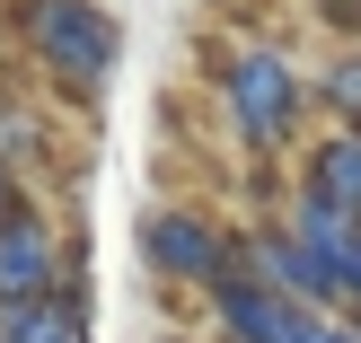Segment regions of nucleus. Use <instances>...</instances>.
<instances>
[{"label": "nucleus", "mask_w": 361, "mask_h": 343, "mask_svg": "<svg viewBox=\"0 0 361 343\" xmlns=\"http://www.w3.org/2000/svg\"><path fill=\"white\" fill-rule=\"evenodd\" d=\"M9 35L44 70V88H62L80 106H97L115 62H123V27L106 0H9Z\"/></svg>", "instance_id": "f03ea898"}, {"label": "nucleus", "mask_w": 361, "mask_h": 343, "mask_svg": "<svg viewBox=\"0 0 361 343\" xmlns=\"http://www.w3.org/2000/svg\"><path fill=\"white\" fill-rule=\"evenodd\" d=\"M317 115L326 123H361V44H344L326 70H317Z\"/></svg>", "instance_id": "9d476101"}, {"label": "nucleus", "mask_w": 361, "mask_h": 343, "mask_svg": "<svg viewBox=\"0 0 361 343\" xmlns=\"http://www.w3.org/2000/svg\"><path fill=\"white\" fill-rule=\"evenodd\" d=\"M0 343H88V308H80V282L44 299H0Z\"/></svg>", "instance_id": "1a4fd4ad"}, {"label": "nucleus", "mask_w": 361, "mask_h": 343, "mask_svg": "<svg viewBox=\"0 0 361 343\" xmlns=\"http://www.w3.org/2000/svg\"><path fill=\"white\" fill-rule=\"evenodd\" d=\"M212 97H221V123L247 158H282L309 141V115H317V70H300L282 44H229L212 62Z\"/></svg>", "instance_id": "f257e3e1"}, {"label": "nucleus", "mask_w": 361, "mask_h": 343, "mask_svg": "<svg viewBox=\"0 0 361 343\" xmlns=\"http://www.w3.org/2000/svg\"><path fill=\"white\" fill-rule=\"evenodd\" d=\"M203 317L212 343H344V308H309L256 273H221L203 291Z\"/></svg>", "instance_id": "20e7f679"}, {"label": "nucleus", "mask_w": 361, "mask_h": 343, "mask_svg": "<svg viewBox=\"0 0 361 343\" xmlns=\"http://www.w3.org/2000/svg\"><path fill=\"white\" fill-rule=\"evenodd\" d=\"M344 317H361V247L344 256Z\"/></svg>", "instance_id": "f8f14e48"}, {"label": "nucleus", "mask_w": 361, "mask_h": 343, "mask_svg": "<svg viewBox=\"0 0 361 343\" xmlns=\"http://www.w3.org/2000/svg\"><path fill=\"white\" fill-rule=\"evenodd\" d=\"M44 291H71L62 229H53V211L9 203L0 211V299H44Z\"/></svg>", "instance_id": "39448f33"}, {"label": "nucleus", "mask_w": 361, "mask_h": 343, "mask_svg": "<svg viewBox=\"0 0 361 343\" xmlns=\"http://www.w3.org/2000/svg\"><path fill=\"white\" fill-rule=\"evenodd\" d=\"M344 343H361V317H344Z\"/></svg>", "instance_id": "4468645a"}, {"label": "nucleus", "mask_w": 361, "mask_h": 343, "mask_svg": "<svg viewBox=\"0 0 361 343\" xmlns=\"http://www.w3.org/2000/svg\"><path fill=\"white\" fill-rule=\"evenodd\" d=\"M291 185L361 220V123H326V132H309V141H300V176H291Z\"/></svg>", "instance_id": "0eeeda50"}, {"label": "nucleus", "mask_w": 361, "mask_h": 343, "mask_svg": "<svg viewBox=\"0 0 361 343\" xmlns=\"http://www.w3.org/2000/svg\"><path fill=\"white\" fill-rule=\"evenodd\" d=\"M238 273H256V282H274V291H291V299H309V308H344V291H335V273L309 256V247L291 238L282 220H247L238 229Z\"/></svg>", "instance_id": "423d86ee"}, {"label": "nucleus", "mask_w": 361, "mask_h": 343, "mask_svg": "<svg viewBox=\"0 0 361 343\" xmlns=\"http://www.w3.org/2000/svg\"><path fill=\"white\" fill-rule=\"evenodd\" d=\"M141 264H150V282L203 299L221 273H238V229L203 203H159V211H141Z\"/></svg>", "instance_id": "7ed1b4c3"}, {"label": "nucleus", "mask_w": 361, "mask_h": 343, "mask_svg": "<svg viewBox=\"0 0 361 343\" xmlns=\"http://www.w3.org/2000/svg\"><path fill=\"white\" fill-rule=\"evenodd\" d=\"M317 18H326L344 44H361V0H317Z\"/></svg>", "instance_id": "9b49d317"}, {"label": "nucleus", "mask_w": 361, "mask_h": 343, "mask_svg": "<svg viewBox=\"0 0 361 343\" xmlns=\"http://www.w3.org/2000/svg\"><path fill=\"white\" fill-rule=\"evenodd\" d=\"M9 203H18V185H9V168H0V211H9Z\"/></svg>", "instance_id": "ddd939ff"}, {"label": "nucleus", "mask_w": 361, "mask_h": 343, "mask_svg": "<svg viewBox=\"0 0 361 343\" xmlns=\"http://www.w3.org/2000/svg\"><path fill=\"white\" fill-rule=\"evenodd\" d=\"M282 229H291V238L335 273V291H344V256L361 247V220H353V211H335V203H317V194L291 185V194H282Z\"/></svg>", "instance_id": "6e6552de"}]
</instances>
